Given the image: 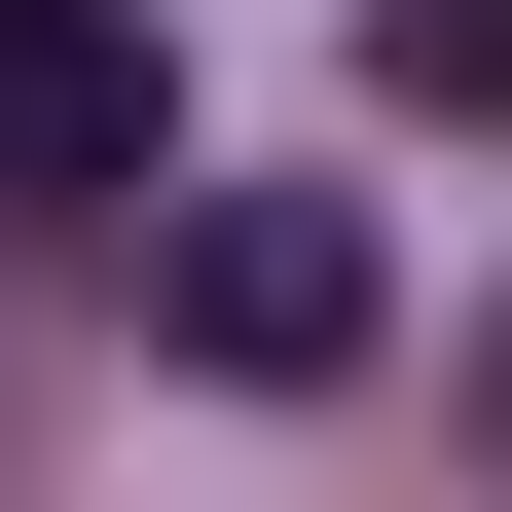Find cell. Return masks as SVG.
Here are the masks:
<instances>
[{"label": "cell", "mask_w": 512, "mask_h": 512, "mask_svg": "<svg viewBox=\"0 0 512 512\" xmlns=\"http://www.w3.org/2000/svg\"><path fill=\"white\" fill-rule=\"evenodd\" d=\"M0 183H74V220H147V183H183V74H147V0H0Z\"/></svg>", "instance_id": "obj_2"}, {"label": "cell", "mask_w": 512, "mask_h": 512, "mask_svg": "<svg viewBox=\"0 0 512 512\" xmlns=\"http://www.w3.org/2000/svg\"><path fill=\"white\" fill-rule=\"evenodd\" d=\"M147 330L220 366V403H330V366H366V220H330V183H183V220H147Z\"/></svg>", "instance_id": "obj_1"}, {"label": "cell", "mask_w": 512, "mask_h": 512, "mask_svg": "<svg viewBox=\"0 0 512 512\" xmlns=\"http://www.w3.org/2000/svg\"><path fill=\"white\" fill-rule=\"evenodd\" d=\"M476 439H512V330H476Z\"/></svg>", "instance_id": "obj_4"}, {"label": "cell", "mask_w": 512, "mask_h": 512, "mask_svg": "<svg viewBox=\"0 0 512 512\" xmlns=\"http://www.w3.org/2000/svg\"><path fill=\"white\" fill-rule=\"evenodd\" d=\"M366 74L403 110H512V0H366Z\"/></svg>", "instance_id": "obj_3"}]
</instances>
